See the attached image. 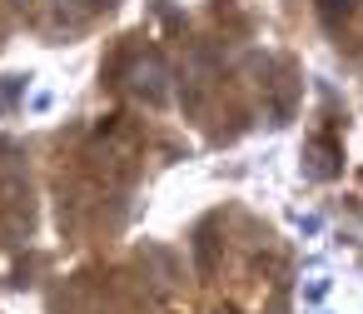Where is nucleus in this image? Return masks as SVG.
Listing matches in <instances>:
<instances>
[{"label": "nucleus", "instance_id": "f257e3e1", "mask_svg": "<svg viewBox=\"0 0 363 314\" xmlns=\"http://www.w3.org/2000/svg\"><path fill=\"white\" fill-rule=\"evenodd\" d=\"M125 85H130V95L145 100L150 110L169 105V65H164V55H160V50H140V55L125 65Z\"/></svg>", "mask_w": 363, "mask_h": 314}, {"label": "nucleus", "instance_id": "f03ea898", "mask_svg": "<svg viewBox=\"0 0 363 314\" xmlns=\"http://www.w3.org/2000/svg\"><path fill=\"white\" fill-rule=\"evenodd\" d=\"M303 175H313V180H338L343 175V150H338L333 135H313L303 145Z\"/></svg>", "mask_w": 363, "mask_h": 314}, {"label": "nucleus", "instance_id": "7ed1b4c3", "mask_svg": "<svg viewBox=\"0 0 363 314\" xmlns=\"http://www.w3.org/2000/svg\"><path fill=\"white\" fill-rule=\"evenodd\" d=\"M313 6H318L323 26H343V21H353V11H358V0H313Z\"/></svg>", "mask_w": 363, "mask_h": 314}, {"label": "nucleus", "instance_id": "20e7f679", "mask_svg": "<svg viewBox=\"0 0 363 314\" xmlns=\"http://www.w3.org/2000/svg\"><path fill=\"white\" fill-rule=\"evenodd\" d=\"M21 85H26L21 75H6V80H0V110H11V105H16V95H21Z\"/></svg>", "mask_w": 363, "mask_h": 314}]
</instances>
